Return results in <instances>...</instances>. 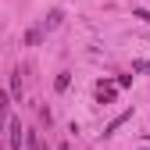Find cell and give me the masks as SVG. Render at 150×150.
<instances>
[{
  "mask_svg": "<svg viewBox=\"0 0 150 150\" xmlns=\"http://www.w3.org/2000/svg\"><path fill=\"white\" fill-rule=\"evenodd\" d=\"M54 86H57V93H64V89H68V71H61V75H57V82H54Z\"/></svg>",
  "mask_w": 150,
  "mask_h": 150,
  "instance_id": "cell-8",
  "label": "cell"
},
{
  "mask_svg": "<svg viewBox=\"0 0 150 150\" xmlns=\"http://www.w3.org/2000/svg\"><path fill=\"white\" fill-rule=\"evenodd\" d=\"M43 32H47V29H29V32H25V43H29V47H36V43L43 40Z\"/></svg>",
  "mask_w": 150,
  "mask_h": 150,
  "instance_id": "cell-3",
  "label": "cell"
},
{
  "mask_svg": "<svg viewBox=\"0 0 150 150\" xmlns=\"http://www.w3.org/2000/svg\"><path fill=\"white\" fill-rule=\"evenodd\" d=\"M146 68H150V61H146Z\"/></svg>",
  "mask_w": 150,
  "mask_h": 150,
  "instance_id": "cell-10",
  "label": "cell"
},
{
  "mask_svg": "<svg viewBox=\"0 0 150 150\" xmlns=\"http://www.w3.org/2000/svg\"><path fill=\"white\" fill-rule=\"evenodd\" d=\"M115 93H118V82H100V86H97L100 104H111V100H115Z\"/></svg>",
  "mask_w": 150,
  "mask_h": 150,
  "instance_id": "cell-1",
  "label": "cell"
},
{
  "mask_svg": "<svg viewBox=\"0 0 150 150\" xmlns=\"http://www.w3.org/2000/svg\"><path fill=\"white\" fill-rule=\"evenodd\" d=\"M25 129H22V122H18V118H11V150H18V146H22L25 143Z\"/></svg>",
  "mask_w": 150,
  "mask_h": 150,
  "instance_id": "cell-2",
  "label": "cell"
},
{
  "mask_svg": "<svg viewBox=\"0 0 150 150\" xmlns=\"http://www.w3.org/2000/svg\"><path fill=\"white\" fill-rule=\"evenodd\" d=\"M122 122H129V111H125V115H118V118H115V122H111V125H107V132H104V136H111V132H115V129H118V125H122Z\"/></svg>",
  "mask_w": 150,
  "mask_h": 150,
  "instance_id": "cell-4",
  "label": "cell"
},
{
  "mask_svg": "<svg viewBox=\"0 0 150 150\" xmlns=\"http://www.w3.org/2000/svg\"><path fill=\"white\" fill-rule=\"evenodd\" d=\"M7 125V97H0V129Z\"/></svg>",
  "mask_w": 150,
  "mask_h": 150,
  "instance_id": "cell-5",
  "label": "cell"
},
{
  "mask_svg": "<svg viewBox=\"0 0 150 150\" xmlns=\"http://www.w3.org/2000/svg\"><path fill=\"white\" fill-rule=\"evenodd\" d=\"M132 14H136V18H139V22H150V11H143V7H136V11H132Z\"/></svg>",
  "mask_w": 150,
  "mask_h": 150,
  "instance_id": "cell-9",
  "label": "cell"
},
{
  "mask_svg": "<svg viewBox=\"0 0 150 150\" xmlns=\"http://www.w3.org/2000/svg\"><path fill=\"white\" fill-rule=\"evenodd\" d=\"M11 93H14V97H22V79H18V71L11 75Z\"/></svg>",
  "mask_w": 150,
  "mask_h": 150,
  "instance_id": "cell-6",
  "label": "cell"
},
{
  "mask_svg": "<svg viewBox=\"0 0 150 150\" xmlns=\"http://www.w3.org/2000/svg\"><path fill=\"white\" fill-rule=\"evenodd\" d=\"M25 146H29V150H43V146H40V132H29V143H25Z\"/></svg>",
  "mask_w": 150,
  "mask_h": 150,
  "instance_id": "cell-7",
  "label": "cell"
}]
</instances>
